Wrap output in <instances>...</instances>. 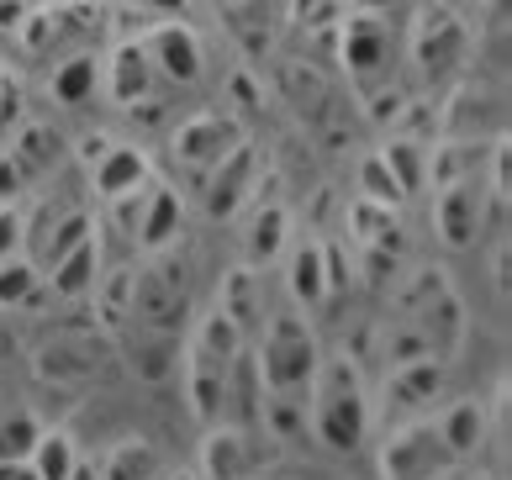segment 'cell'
Masks as SVG:
<instances>
[{
  "mask_svg": "<svg viewBox=\"0 0 512 480\" xmlns=\"http://www.w3.org/2000/svg\"><path fill=\"white\" fill-rule=\"evenodd\" d=\"M217 132H227L217 117H201V122H196V138H217ZM180 138H185V143H175V153H191L196 138H191V132H180ZM233 153H238V148H222V153H217V148H206V164H212V175H217L227 159H233ZM212 175H206V180H212Z\"/></svg>",
  "mask_w": 512,
  "mask_h": 480,
  "instance_id": "6da1fadb",
  "label": "cell"
}]
</instances>
